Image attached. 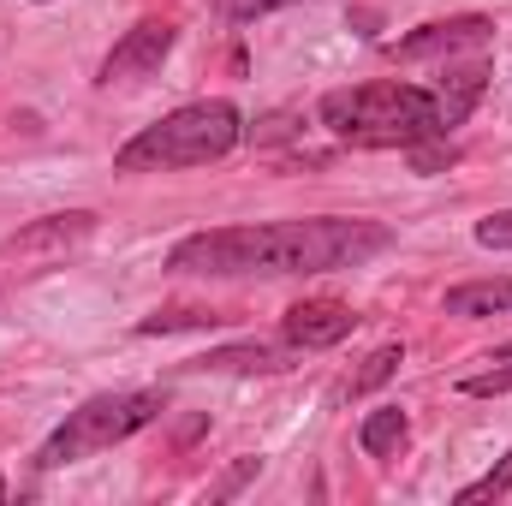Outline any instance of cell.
Here are the masks:
<instances>
[{
    "instance_id": "6da1fadb",
    "label": "cell",
    "mask_w": 512,
    "mask_h": 506,
    "mask_svg": "<svg viewBox=\"0 0 512 506\" xmlns=\"http://www.w3.org/2000/svg\"><path fill=\"white\" fill-rule=\"evenodd\" d=\"M393 245L382 221L358 215H310V221H251V227H209L167 251L173 274L197 280H286V274H334L358 268Z\"/></svg>"
},
{
    "instance_id": "7a4b0ae2",
    "label": "cell",
    "mask_w": 512,
    "mask_h": 506,
    "mask_svg": "<svg viewBox=\"0 0 512 506\" xmlns=\"http://www.w3.org/2000/svg\"><path fill=\"white\" fill-rule=\"evenodd\" d=\"M316 120L334 131L340 143L358 149H423V143H447L459 120L441 96V84H405V78H370V84H346L328 90L316 102Z\"/></svg>"
},
{
    "instance_id": "3957f363",
    "label": "cell",
    "mask_w": 512,
    "mask_h": 506,
    "mask_svg": "<svg viewBox=\"0 0 512 506\" xmlns=\"http://www.w3.org/2000/svg\"><path fill=\"white\" fill-rule=\"evenodd\" d=\"M245 137V120L233 102H185L167 120L143 126L131 143H120L114 167L120 173H179V167H209L221 155H233Z\"/></svg>"
},
{
    "instance_id": "277c9868",
    "label": "cell",
    "mask_w": 512,
    "mask_h": 506,
    "mask_svg": "<svg viewBox=\"0 0 512 506\" xmlns=\"http://www.w3.org/2000/svg\"><path fill=\"white\" fill-rule=\"evenodd\" d=\"M161 411H167V393H161V387H120V393H96V399H84L78 411H66V423L42 441L36 471H60V465L96 459V453H108V447L131 441L137 429L161 423Z\"/></svg>"
},
{
    "instance_id": "5b68a950",
    "label": "cell",
    "mask_w": 512,
    "mask_h": 506,
    "mask_svg": "<svg viewBox=\"0 0 512 506\" xmlns=\"http://www.w3.org/2000/svg\"><path fill=\"white\" fill-rule=\"evenodd\" d=\"M495 42V24L483 12H465V18H435V24H417L411 36L387 42L393 60H453V54H483Z\"/></svg>"
},
{
    "instance_id": "8992f818",
    "label": "cell",
    "mask_w": 512,
    "mask_h": 506,
    "mask_svg": "<svg viewBox=\"0 0 512 506\" xmlns=\"http://www.w3.org/2000/svg\"><path fill=\"white\" fill-rule=\"evenodd\" d=\"M173 42H179V30L167 24V18H143L137 30H126L120 42H114V54L102 60V90H114V84H143V78H155L161 72V60L173 54Z\"/></svg>"
},
{
    "instance_id": "52a82bcc",
    "label": "cell",
    "mask_w": 512,
    "mask_h": 506,
    "mask_svg": "<svg viewBox=\"0 0 512 506\" xmlns=\"http://www.w3.org/2000/svg\"><path fill=\"white\" fill-rule=\"evenodd\" d=\"M90 233H96V215H90V209H72V215H48V221H36V227L12 233V239L0 245V262H54V256L78 251Z\"/></svg>"
},
{
    "instance_id": "ba28073f",
    "label": "cell",
    "mask_w": 512,
    "mask_h": 506,
    "mask_svg": "<svg viewBox=\"0 0 512 506\" xmlns=\"http://www.w3.org/2000/svg\"><path fill=\"white\" fill-rule=\"evenodd\" d=\"M298 346L286 340V346H274V340H251V346H221V352H203V358H191L185 370L191 376H286V370H298Z\"/></svg>"
},
{
    "instance_id": "9c48e42d",
    "label": "cell",
    "mask_w": 512,
    "mask_h": 506,
    "mask_svg": "<svg viewBox=\"0 0 512 506\" xmlns=\"http://www.w3.org/2000/svg\"><path fill=\"white\" fill-rule=\"evenodd\" d=\"M352 328H358L352 304H334V298H304V304H292L286 322H280V334H286L298 352H328V346H340Z\"/></svg>"
},
{
    "instance_id": "30bf717a",
    "label": "cell",
    "mask_w": 512,
    "mask_h": 506,
    "mask_svg": "<svg viewBox=\"0 0 512 506\" xmlns=\"http://www.w3.org/2000/svg\"><path fill=\"white\" fill-rule=\"evenodd\" d=\"M512 280H465L447 292V316H507Z\"/></svg>"
},
{
    "instance_id": "8fae6325",
    "label": "cell",
    "mask_w": 512,
    "mask_h": 506,
    "mask_svg": "<svg viewBox=\"0 0 512 506\" xmlns=\"http://www.w3.org/2000/svg\"><path fill=\"white\" fill-rule=\"evenodd\" d=\"M405 435H411L405 411H399V405H382V411H370V417H364L358 447H364L370 459H387V453H399V447H405Z\"/></svg>"
},
{
    "instance_id": "7c38bea8",
    "label": "cell",
    "mask_w": 512,
    "mask_h": 506,
    "mask_svg": "<svg viewBox=\"0 0 512 506\" xmlns=\"http://www.w3.org/2000/svg\"><path fill=\"white\" fill-rule=\"evenodd\" d=\"M399 364H405V346H382V352H370V358H364V370H358V376H352L346 387H340V399H358V393L382 387V381L393 376Z\"/></svg>"
},
{
    "instance_id": "4fadbf2b",
    "label": "cell",
    "mask_w": 512,
    "mask_h": 506,
    "mask_svg": "<svg viewBox=\"0 0 512 506\" xmlns=\"http://www.w3.org/2000/svg\"><path fill=\"white\" fill-rule=\"evenodd\" d=\"M215 322H227V316H215V310H155V316H143V322H137V334H173V328H215Z\"/></svg>"
},
{
    "instance_id": "5bb4252c",
    "label": "cell",
    "mask_w": 512,
    "mask_h": 506,
    "mask_svg": "<svg viewBox=\"0 0 512 506\" xmlns=\"http://www.w3.org/2000/svg\"><path fill=\"white\" fill-rule=\"evenodd\" d=\"M507 489H512V453L501 459V465H495V471H489V477L465 483V489H459L453 501H459V506H471V501H495V495H507Z\"/></svg>"
},
{
    "instance_id": "9a60e30c",
    "label": "cell",
    "mask_w": 512,
    "mask_h": 506,
    "mask_svg": "<svg viewBox=\"0 0 512 506\" xmlns=\"http://www.w3.org/2000/svg\"><path fill=\"white\" fill-rule=\"evenodd\" d=\"M227 24H251V18H262V12H280V6H292V0H209Z\"/></svg>"
},
{
    "instance_id": "2e32d148",
    "label": "cell",
    "mask_w": 512,
    "mask_h": 506,
    "mask_svg": "<svg viewBox=\"0 0 512 506\" xmlns=\"http://www.w3.org/2000/svg\"><path fill=\"white\" fill-rule=\"evenodd\" d=\"M477 245H483V251H512V209L477 221Z\"/></svg>"
},
{
    "instance_id": "e0dca14e",
    "label": "cell",
    "mask_w": 512,
    "mask_h": 506,
    "mask_svg": "<svg viewBox=\"0 0 512 506\" xmlns=\"http://www.w3.org/2000/svg\"><path fill=\"white\" fill-rule=\"evenodd\" d=\"M459 393H471V399H495V393H512V358H507V370H483V376H465V381H459Z\"/></svg>"
},
{
    "instance_id": "ac0fdd59",
    "label": "cell",
    "mask_w": 512,
    "mask_h": 506,
    "mask_svg": "<svg viewBox=\"0 0 512 506\" xmlns=\"http://www.w3.org/2000/svg\"><path fill=\"white\" fill-rule=\"evenodd\" d=\"M507 358H512V340L507 346H495V364H507Z\"/></svg>"
},
{
    "instance_id": "d6986e66",
    "label": "cell",
    "mask_w": 512,
    "mask_h": 506,
    "mask_svg": "<svg viewBox=\"0 0 512 506\" xmlns=\"http://www.w3.org/2000/svg\"><path fill=\"white\" fill-rule=\"evenodd\" d=\"M0 501H6V477H0Z\"/></svg>"
}]
</instances>
